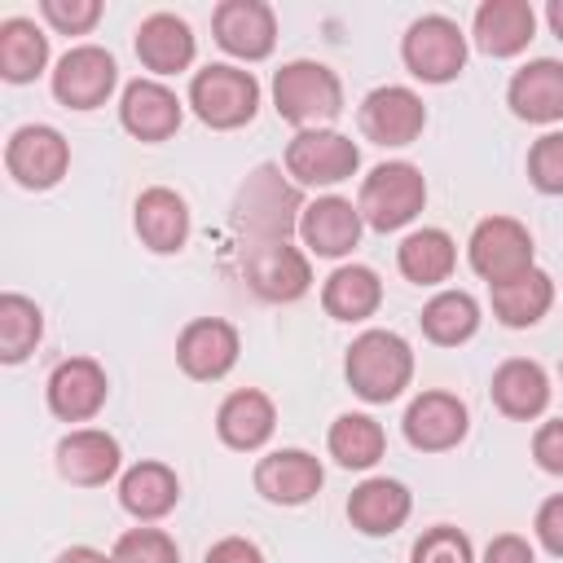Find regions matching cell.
Wrapping results in <instances>:
<instances>
[{"instance_id":"cell-9","label":"cell","mask_w":563,"mask_h":563,"mask_svg":"<svg viewBox=\"0 0 563 563\" xmlns=\"http://www.w3.org/2000/svg\"><path fill=\"white\" fill-rule=\"evenodd\" d=\"M242 277L264 303H295L312 286V264H308V251L290 242H246Z\"/></svg>"},{"instance_id":"cell-32","label":"cell","mask_w":563,"mask_h":563,"mask_svg":"<svg viewBox=\"0 0 563 563\" xmlns=\"http://www.w3.org/2000/svg\"><path fill=\"white\" fill-rule=\"evenodd\" d=\"M418 325L435 347H462L479 330V303L471 290H435L422 303Z\"/></svg>"},{"instance_id":"cell-4","label":"cell","mask_w":563,"mask_h":563,"mask_svg":"<svg viewBox=\"0 0 563 563\" xmlns=\"http://www.w3.org/2000/svg\"><path fill=\"white\" fill-rule=\"evenodd\" d=\"M422 207H427V176L405 158L378 163L361 180V194H356L361 220L369 229H378V233H396V229L413 224Z\"/></svg>"},{"instance_id":"cell-35","label":"cell","mask_w":563,"mask_h":563,"mask_svg":"<svg viewBox=\"0 0 563 563\" xmlns=\"http://www.w3.org/2000/svg\"><path fill=\"white\" fill-rule=\"evenodd\" d=\"M44 339V312L35 299L18 295V290H4L0 295V361L4 365H22L35 343Z\"/></svg>"},{"instance_id":"cell-11","label":"cell","mask_w":563,"mask_h":563,"mask_svg":"<svg viewBox=\"0 0 563 563\" xmlns=\"http://www.w3.org/2000/svg\"><path fill=\"white\" fill-rule=\"evenodd\" d=\"M119 84V62L101 44H75L53 66V97L66 110H97Z\"/></svg>"},{"instance_id":"cell-27","label":"cell","mask_w":563,"mask_h":563,"mask_svg":"<svg viewBox=\"0 0 563 563\" xmlns=\"http://www.w3.org/2000/svg\"><path fill=\"white\" fill-rule=\"evenodd\" d=\"M488 396H493L497 413H506L515 422H532L550 405V374L528 356H510V361H501L493 369Z\"/></svg>"},{"instance_id":"cell-26","label":"cell","mask_w":563,"mask_h":563,"mask_svg":"<svg viewBox=\"0 0 563 563\" xmlns=\"http://www.w3.org/2000/svg\"><path fill=\"white\" fill-rule=\"evenodd\" d=\"M413 510V497L400 479H387V475H369L352 488L347 497V523L365 537H391L396 528H405Z\"/></svg>"},{"instance_id":"cell-41","label":"cell","mask_w":563,"mask_h":563,"mask_svg":"<svg viewBox=\"0 0 563 563\" xmlns=\"http://www.w3.org/2000/svg\"><path fill=\"white\" fill-rule=\"evenodd\" d=\"M532 532H537V541H541L554 559H563V493H554V497H545V501L537 506Z\"/></svg>"},{"instance_id":"cell-15","label":"cell","mask_w":563,"mask_h":563,"mask_svg":"<svg viewBox=\"0 0 563 563\" xmlns=\"http://www.w3.org/2000/svg\"><path fill=\"white\" fill-rule=\"evenodd\" d=\"M242 339L238 325L220 321V317H194L180 334H176V365L194 378V383H216L238 365Z\"/></svg>"},{"instance_id":"cell-20","label":"cell","mask_w":563,"mask_h":563,"mask_svg":"<svg viewBox=\"0 0 563 563\" xmlns=\"http://www.w3.org/2000/svg\"><path fill=\"white\" fill-rule=\"evenodd\" d=\"M325 471L308 449H273L255 462V493L273 506H303L321 493Z\"/></svg>"},{"instance_id":"cell-37","label":"cell","mask_w":563,"mask_h":563,"mask_svg":"<svg viewBox=\"0 0 563 563\" xmlns=\"http://www.w3.org/2000/svg\"><path fill=\"white\" fill-rule=\"evenodd\" d=\"M409 563H475V550H471V537L453 523H435L427 528L413 550H409Z\"/></svg>"},{"instance_id":"cell-44","label":"cell","mask_w":563,"mask_h":563,"mask_svg":"<svg viewBox=\"0 0 563 563\" xmlns=\"http://www.w3.org/2000/svg\"><path fill=\"white\" fill-rule=\"evenodd\" d=\"M53 563H114V559L101 554V550H92V545H70V550H62Z\"/></svg>"},{"instance_id":"cell-8","label":"cell","mask_w":563,"mask_h":563,"mask_svg":"<svg viewBox=\"0 0 563 563\" xmlns=\"http://www.w3.org/2000/svg\"><path fill=\"white\" fill-rule=\"evenodd\" d=\"M532 255H537L532 233H528V224H519L515 216H484V220L471 229V242H466V260H471V268H475L488 286L528 273V268H532Z\"/></svg>"},{"instance_id":"cell-23","label":"cell","mask_w":563,"mask_h":563,"mask_svg":"<svg viewBox=\"0 0 563 563\" xmlns=\"http://www.w3.org/2000/svg\"><path fill=\"white\" fill-rule=\"evenodd\" d=\"M506 106L523 123H559L563 119V62L537 57L519 66L506 84Z\"/></svg>"},{"instance_id":"cell-1","label":"cell","mask_w":563,"mask_h":563,"mask_svg":"<svg viewBox=\"0 0 563 563\" xmlns=\"http://www.w3.org/2000/svg\"><path fill=\"white\" fill-rule=\"evenodd\" d=\"M299 216H303V194L295 180H286L277 163H260L238 185L233 229L246 242H290V233H299Z\"/></svg>"},{"instance_id":"cell-34","label":"cell","mask_w":563,"mask_h":563,"mask_svg":"<svg viewBox=\"0 0 563 563\" xmlns=\"http://www.w3.org/2000/svg\"><path fill=\"white\" fill-rule=\"evenodd\" d=\"M325 444H330V457L343 471H369L387 453V431L369 413H339L330 422Z\"/></svg>"},{"instance_id":"cell-31","label":"cell","mask_w":563,"mask_h":563,"mask_svg":"<svg viewBox=\"0 0 563 563\" xmlns=\"http://www.w3.org/2000/svg\"><path fill=\"white\" fill-rule=\"evenodd\" d=\"M383 303V282L369 264H339L321 286V308L334 321H365Z\"/></svg>"},{"instance_id":"cell-18","label":"cell","mask_w":563,"mask_h":563,"mask_svg":"<svg viewBox=\"0 0 563 563\" xmlns=\"http://www.w3.org/2000/svg\"><path fill=\"white\" fill-rule=\"evenodd\" d=\"M53 457H57V475L66 484H79V488H101L123 466L119 440L110 431H101V427H75V431H66L57 440Z\"/></svg>"},{"instance_id":"cell-14","label":"cell","mask_w":563,"mask_h":563,"mask_svg":"<svg viewBox=\"0 0 563 563\" xmlns=\"http://www.w3.org/2000/svg\"><path fill=\"white\" fill-rule=\"evenodd\" d=\"M216 44L238 62H264L277 44V13L264 0H220L211 13Z\"/></svg>"},{"instance_id":"cell-13","label":"cell","mask_w":563,"mask_h":563,"mask_svg":"<svg viewBox=\"0 0 563 563\" xmlns=\"http://www.w3.org/2000/svg\"><path fill=\"white\" fill-rule=\"evenodd\" d=\"M405 427V440L418 449V453H449L466 440L471 431V413H466V400L453 396V391H418L400 418Z\"/></svg>"},{"instance_id":"cell-42","label":"cell","mask_w":563,"mask_h":563,"mask_svg":"<svg viewBox=\"0 0 563 563\" xmlns=\"http://www.w3.org/2000/svg\"><path fill=\"white\" fill-rule=\"evenodd\" d=\"M479 563H537V550L528 545V537L519 532H497L488 545H484V559Z\"/></svg>"},{"instance_id":"cell-39","label":"cell","mask_w":563,"mask_h":563,"mask_svg":"<svg viewBox=\"0 0 563 563\" xmlns=\"http://www.w3.org/2000/svg\"><path fill=\"white\" fill-rule=\"evenodd\" d=\"M40 13L57 35H88L101 22V0H40Z\"/></svg>"},{"instance_id":"cell-5","label":"cell","mask_w":563,"mask_h":563,"mask_svg":"<svg viewBox=\"0 0 563 563\" xmlns=\"http://www.w3.org/2000/svg\"><path fill=\"white\" fill-rule=\"evenodd\" d=\"M189 110L216 132L246 128L260 110V79L242 66L211 62V66L194 70V79H189Z\"/></svg>"},{"instance_id":"cell-6","label":"cell","mask_w":563,"mask_h":563,"mask_svg":"<svg viewBox=\"0 0 563 563\" xmlns=\"http://www.w3.org/2000/svg\"><path fill=\"white\" fill-rule=\"evenodd\" d=\"M400 57L405 70L422 84H449L462 75L466 66V35L453 18L444 13H422L409 22L405 40H400Z\"/></svg>"},{"instance_id":"cell-43","label":"cell","mask_w":563,"mask_h":563,"mask_svg":"<svg viewBox=\"0 0 563 563\" xmlns=\"http://www.w3.org/2000/svg\"><path fill=\"white\" fill-rule=\"evenodd\" d=\"M202 563H264V554H260V545L246 541V537H220V541L207 550Z\"/></svg>"},{"instance_id":"cell-22","label":"cell","mask_w":563,"mask_h":563,"mask_svg":"<svg viewBox=\"0 0 563 563\" xmlns=\"http://www.w3.org/2000/svg\"><path fill=\"white\" fill-rule=\"evenodd\" d=\"M273 431H277V405L260 387H238L216 409V435L238 453L264 449L273 440Z\"/></svg>"},{"instance_id":"cell-17","label":"cell","mask_w":563,"mask_h":563,"mask_svg":"<svg viewBox=\"0 0 563 563\" xmlns=\"http://www.w3.org/2000/svg\"><path fill=\"white\" fill-rule=\"evenodd\" d=\"M180 119H185V101H180L163 79L145 75V79L123 84L119 123H123V132H132L136 141H150V145H154V141H167V136H176Z\"/></svg>"},{"instance_id":"cell-38","label":"cell","mask_w":563,"mask_h":563,"mask_svg":"<svg viewBox=\"0 0 563 563\" xmlns=\"http://www.w3.org/2000/svg\"><path fill=\"white\" fill-rule=\"evenodd\" d=\"M528 180L541 194H563V132H545L528 150Z\"/></svg>"},{"instance_id":"cell-46","label":"cell","mask_w":563,"mask_h":563,"mask_svg":"<svg viewBox=\"0 0 563 563\" xmlns=\"http://www.w3.org/2000/svg\"><path fill=\"white\" fill-rule=\"evenodd\" d=\"M559 374H563V361H559Z\"/></svg>"},{"instance_id":"cell-3","label":"cell","mask_w":563,"mask_h":563,"mask_svg":"<svg viewBox=\"0 0 563 563\" xmlns=\"http://www.w3.org/2000/svg\"><path fill=\"white\" fill-rule=\"evenodd\" d=\"M273 110L299 132L330 128L343 114V84L325 62L295 57L273 75Z\"/></svg>"},{"instance_id":"cell-40","label":"cell","mask_w":563,"mask_h":563,"mask_svg":"<svg viewBox=\"0 0 563 563\" xmlns=\"http://www.w3.org/2000/svg\"><path fill=\"white\" fill-rule=\"evenodd\" d=\"M532 457L545 475H563V418H550L532 431Z\"/></svg>"},{"instance_id":"cell-16","label":"cell","mask_w":563,"mask_h":563,"mask_svg":"<svg viewBox=\"0 0 563 563\" xmlns=\"http://www.w3.org/2000/svg\"><path fill=\"white\" fill-rule=\"evenodd\" d=\"M44 396H48L53 418H62V422H88V418L101 413V405L110 396V378H106L101 361L70 356V361H57L53 365Z\"/></svg>"},{"instance_id":"cell-12","label":"cell","mask_w":563,"mask_h":563,"mask_svg":"<svg viewBox=\"0 0 563 563\" xmlns=\"http://www.w3.org/2000/svg\"><path fill=\"white\" fill-rule=\"evenodd\" d=\"M356 123L365 132V141L374 145H413L427 128V106L413 88L405 84H383L374 92H365L361 110H356Z\"/></svg>"},{"instance_id":"cell-45","label":"cell","mask_w":563,"mask_h":563,"mask_svg":"<svg viewBox=\"0 0 563 563\" xmlns=\"http://www.w3.org/2000/svg\"><path fill=\"white\" fill-rule=\"evenodd\" d=\"M545 22H550V31L563 40V0H550V4H545Z\"/></svg>"},{"instance_id":"cell-19","label":"cell","mask_w":563,"mask_h":563,"mask_svg":"<svg viewBox=\"0 0 563 563\" xmlns=\"http://www.w3.org/2000/svg\"><path fill=\"white\" fill-rule=\"evenodd\" d=\"M361 211L339 198V194H321L312 202H303V216H299V242L308 246V255H321V260H343L352 255V246L361 242Z\"/></svg>"},{"instance_id":"cell-7","label":"cell","mask_w":563,"mask_h":563,"mask_svg":"<svg viewBox=\"0 0 563 563\" xmlns=\"http://www.w3.org/2000/svg\"><path fill=\"white\" fill-rule=\"evenodd\" d=\"M286 176L295 185H308V189H325V185H339V180H352L356 167H361V145L334 128H308V132H295L290 145H286Z\"/></svg>"},{"instance_id":"cell-25","label":"cell","mask_w":563,"mask_h":563,"mask_svg":"<svg viewBox=\"0 0 563 563\" xmlns=\"http://www.w3.org/2000/svg\"><path fill=\"white\" fill-rule=\"evenodd\" d=\"M132 44H136L141 66H145L154 79L189 70V66H194V53H198V40H194L189 22L176 18V13H150V18L136 26V40H132Z\"/></svg>"},{"instance_id":"cell-29","label":"cell","mask_w":563,"mask_h":563,"mask_svg":"<svg viewBox=\"0 0 563 563\" xmlns=\"http://www.w3.org/2000/svg\"><path fill=\"white\" fill-rule=\"evenodd\" d=\"M488 299H493V317H497L501 325L528 330V325H537V321L550 312V303H554V277L532 264L528 273L488 286Z\"/></svg>"},{"instance_id":"cell-36","label":"cell","mask_w":563,"mask_h":563,"mask_svg":"<svg viewBox=\"0 0 563 563\" xmlns=\"http://www.w3.org/2000/svg\"><path fill=\"white\" fill-rule=\"evenodd\" d=\"M110 559L114 563H180V545L163 528H128L114 541Z\"/></svg>"},{"instance_id":"cell-24","label":"cell","mask_w":563,"mask_h":563,"mask_svg":"<svg viewBox=\"0 0 563 563\" xmlns=\"http://www.w3.org/2000/svg\"><path fill=\"white\" fill-rule=\"evenodd\" d=\"M471 35L488 57H519L537 35V13L528 0H484L471 18Z\"/></svg>"},{"instance_id":"cell-30","label":"cell","mask_w":563,"mask_h":563,"mask_svg":"<svg viewBox=\"0 0 563 563\" xmlns=\"http://www.w3.org/2000/svg\"><path fill=\"white\" fill-rule=\"evenodd\" d=\"M453 264H457V242L444 229H413L396 246V268L413 286H440V282H449L453 277Z\"/></svg>"},{"instance_id":"cell-21","label":"cell","mask_w":563,"mask_h":563,"mask_svg":"<svg viewBox=\"0 0 563 563\" xmlns=\"http://www.w3.org/2000/svg\"><path fill=\"white\" fill-rule=\"evenodd\" d=\"M132 224H136L141 246H150L154 255H176L189 242V207L167 185L141 189V198L132 207Z\"/></svg>"},{"instance_id":"cell-10","label":"cell","mask_w":563,"mask_h":563,"mask_svg":"<svg viewBox=\"0 0 563 563\" xmlns=\"http://www.w3.org/2000/svg\"><path fill=\"white\" fill-rule=\"evenodd\" d=\"M70 167V145L48 123H22L4 141V172L22 189H53Z\"/></svg>"},{"instance_id":"cell-28","label":"cell","mask_w":563,"mask_h":563,"mask_svg":"<svg viewBox=\"0 0 563 563\" xmlns=\"http://www.w3.org/2000/svg\"><path fill=\"white\" fill-rule=\"evenodd\" d=\"M176 501H180V479L167 462H136L119 475V506L141 523L172 515Z\"/></svg>"},{"instance_id":"cell-33","label":"cell","mask_w":563,"mask_h":563,"mask_svg":"<svg viewBox=\"0 0 563 563\" xmlns=\"http://www.w3.org/2000/svg\"><path fill=\"white\" fill-rule=\"evenodd\" d=\"M44 66H48V35L31 18H4L0 22V79L31 84Z\"/></svg>"},{"instance_id":"cell-2","label":"cell","mask_w":563,"mask_h":563,"mask_svg":"<svg viewBox=\"0 0 563 563\" xmlns=\"http://www.w3.org/2000/svg\"><path fill=\"white\" fill-rule=\"evenodd\" d=\"M343 374L365 405H387L413 383V347L396 330H361L343 356Z\"/></svg>"}]
</instances>
